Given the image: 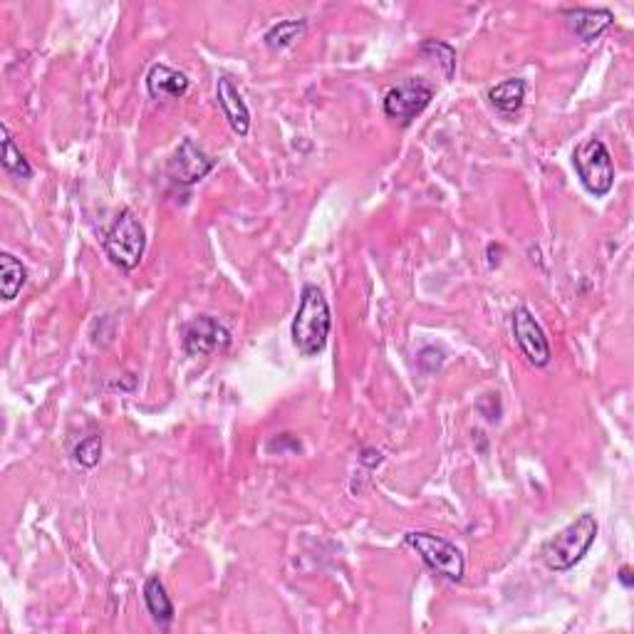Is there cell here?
<instances>
[{
  "mask_svg": "<svg viewBox=\"0 0 634 634\" xmlns=\"http://www.w3.org/2000/svg\"><path fill=\"white\" fill-rule=\"evenodd\" d=\"M330 327L332 315L327 298L322 295L320 288H315V285H305L303 295H300L298 313H295L293 327H290L295 347H298L305 357L320 355L327 345V337H330Z\"/></svg>",
  "mask_w": 634,
  "mask_h": 634,
  "instance_id": "1",
  "label": "cell"
},
{
  "mask_svg": "<svg viewBox=\"0 0 634 634\" xmlns=\"http://www.w3.org/2000/svg\"><path fill=\"white\" fill-rule=\"evenodd\" d=\"M597 538V521L590 513H582L580 518H575L568 528L560 530L558 535L548 540L540 550V558H543L545 568L550 570H563L575 568L582 558H585L587 550L592 548Z\"/></svg>",
  "mask_w": 634,
  "mask_h": 634,
  "instance_id": "2",
  "label": "cell"
},
{
  "mask_svg": "<svg viewBox=\"0 0 634 634\" xmlns=\"http://www.w3.org/2000/svg\"><path fill=\"white\" fill-rule=\"evenodd\" d=\"M144 602H147V610L161 627H169V622L174 620V602L166 595V587L161 585L159 578H149L144 585Z\"/></svg>",
  "mask_w": 634,
  "mask_h": 634,
  "instance_id": "14",
  "label": "cell"
},
{
  "mask_svg": "<svg viewBox=\"0 0 634 634\" xmlns=\"http://www.w3.org/2000/svg\"><path fill=\"white\" fill-rule=\"evenodd\" d=\"M216 95H218V105H221L223 114H226L233 132H236L238 137H246L248 129H251V112H248L246 102H243L241 92H238V87L233 85L231 77L228 75L218 77Z\"/></svg>",
  "mask_w": 634,
  "mask_h": 634,
  "instance_id": "10",
  "label": "cell"
},
{
  "mask_svg": "<svg viewBox=\"0 0 634 634\" xmlns=\"http://www.w3.org/2000/svg\"><path fill=\"white\" fill-rule=\"evenodd\" d=\"M144 248H147V233H144L142 221L134 216V211L124 209L114 218L112 228L105 236V251L109 261L117 263L124 270H132L142 261Z\"/></svg>",
  "mask_w": 634,
  "mask_h": 634,
  "instance_id": "4",
  "label": "cell"
},
{
  "mask_svg": "<svg viewBox=\"0 0 634 634\" xmlns=\"http://www.w3.org/2000/svg\"><path fill=\"white\" fill-rule=\"evenodd\" d=\"M305 28H308L305 20H280V23H275L273 28L265 33V45H268L270 50L288 48V45H293L295 40L305 33Z\"/></svg>",
  "mask_w": 634,
  "mask_h": 634,
  "instance_id": "16",
  "label": "cell"
},
{
  "mask_svg": "<svg viewBox=\"0 0 634 634\" xmlns=\"http://www.w3.org/2000/svg\"><path fill=\"white\" fill-rule=\"evenodd\" d=\"M513 337H516L518 347H521L523 355L528 357V362H533L535 367L548 365V337H545L543 327H540V322L535 320L528 308H516V313H513Z\"/></svg>",
  "mask_w": 634,
  "mask_h": 634,
  "instance_id": "9",
  "label": "cell"
},
{
  "mask_svg": "<svg viewBox=\"0 0 634 634\" xmlns=\"http://www.w3.org/2000/svg\"><path fill=\"white\" fill-rule=\"evenodd\" d=\"M25 280H28L25 265L10 253H3L0 256V293H3V300H13L25 285Z\"/></svg>",
  "mask_w": 634,
  "mask_h": 634,
  "instance_id": "15",
  "label": "cell"
},
{
  "mask_svg": "<svg viewBox=\"0 0 634 634\" xmlns=\"http://www.w3.org/2000/svg\"><path fill=\"white\" fill-rule=\"evenodd\" d=\"M189 77L169 65H154L147 75V90L154 100H179L189 92Z\"/></svg>",
  "mask_w": 634,
  "mask_h": 634,
  "instance_id": "12",
  "label": "cell"
},
{
  "mask_svg": "<svg viewBox=\"0 0 634 634\" xmlns=\"http://www.w3.org/2000/svg\"><path fill=\"white\" fill-rule=\"evenodd\" d=\"M565 20H568L575 38L582 40V43H592L615 23V15L607 8H573L565 10Z\"/></svg>",
  "mask_w": 634,
  "mask_h": 634,
  "instance_id": "11",
  "label": "cell"
},
{
  "mask_svg": "<svg viewBox=\"0 0 634 634\" xmlns=\"http://www.w3.org/2000/svg\"><path fill=\"white\" fill-rule=\"evenodd\" d=\"M409 548H414L419 553V558L424 560L426 568L434 570L441 578L459 582L466 573V560L464 553L456 548L451 540L441 538V535L426 533V530H412V533L404 535Z\"/></svg>",
  "mask_w": 634,
  "mask_h": 634,
  "instance_id": "3",
  "label": "cell"
},
{
  "mask_svg": "<svg viewBox=\"0 0 634 634\" xmlns=\"http://www.w3.org/2000/svg\"><path fill=\"white\" fill-rule=\"evenodd\" d=\"M360 461L367 466V469H374V466L382 464V454H379L377 449H365V451H362Z\"/></svg>",
  "mask_w": 634,
  "mask_h": 634,
  "instance_id": "20",
  "label": "cell"
},
{
  "mask_svg": "<svg viewBox=\"0 0 634 634\" xmlns=\"http://www.w3.org/2000/svg\"><path fill=\"white\" fill-rule=\"evenodd\" d=\"M488 100L491 105L503 114H516L518 109L523 107V100H526V82L521 77H511V80L498 82L496 87L488 90Z\"/></svg>",
  "mask_w": 634,
  "mask_h": 634,
  "instance_id": "13",
  "label": "cell"
},
{
  "mask_svg": "<svg viewBox=\"0 0 634 634\" xmlns=\"http://www.w3.org/2000/svg\"><path fill=\"white\" fill-rule=\"evenodd\" d=\"M213 169V159L204 152L201 147H196L191 139H184V142L176 147L174 157L166 164V174L174 184L179 186H194L204 179L206 174Z\"/></svg>",
  "mask_w": 634,
  "mask_h": 634,
  "instance_id": "8",
  "label": "cell"
},
{
  "mask_svg": "<svg viewBox=\"0 0 634 634\" xmlns=\"http://www.w3.org/2000/svg\"><path fill=\"white\" fill-rule=\"evenodd\" d=\"M573 164L578 171L582 186L592 196H607L615 184V164H612L610 152L600 139H585L573 152Z\"/></svg>",
  "mask_w": 634,
  "mask_h": 634,
  "instance_id": "5",
  "label": "cell"
},
{
  "mask_svg": "<svg viewBox=\"0 0 634 634\" xmlns=\"http://www.w3.org/2000/svg\"><path fill=\"white\" fill-rule=\"evenodd\" d=\"M419 53L434 57V60L439 62L441 67H444L446 80H451V77H454L456 53H454V48H451V45L439 43V40H426V43H422V48H419Z\"/></svg>",
  "mask_w": 634,
  "mask_h": 634,
  "instance_id": "19",
  "label": "cell"
},
{
  "mask_svg": "<svg viewBox=\"0 0 634 634\" xmlns=\"http://www.w3.org/2000/svg\"><path fill=\"white\" fill-rule=\"evenodd\" d=\"M3 166L8 174L18 176V179H30L33 176V166L28 164V159L20 154V149L15 147L13 137H10L8 127L3 124Z\"/></svg>",
  "mask_w": 634,
  "mask_h": 634,
  "instance_id": "17",
  "label": "cell"
},
{
  "mask_svg": "<svg viewBox=\"0 0 634 634\" xmlns=\"http://www.w3.org/2000/svg\"><path fill=\"white\" fill-rule=\"evenodd\" d=\"M181 342H184L186 355L191 357H206L213 355V352H221L223 347H228L231 342V332L211 315H199L191 322L184 325V335H181Z\"/></svg>",
  "mask_w": 634,
  "mask_h": 634,
  "instance_id": "7",
  "label": "cell"
},
{
  "mask_svg": "<svg viewBox=\"0 0 634 634\" xmlns=\"http://www.w3.org/2000/svg\"><path fill=\"white\" fill-rule=\"evenodd\" d=\"M617 578H620L622 587H627V590H630V587L634 585V580H632V568H627V565L620 570V575H617Z\"/></svg>",
  "mask_w": 634,
  "mask_h": 634,
  "instance_id": "21",
  "label": "cell"
},
{
  "mask_svg": "<svg viewBox=\"0 0 634 634\" xmlns=\"http://www.w3.org/2000/svg\"><path fill=\"white\" fill-rule=\"evenodd\" d=\"M431 97H434V87L429 82L409 77L384 95V114L407 127L412 119H417V114H422L429 107Z\"/></svg>",
  "mask_w": 634,
  "mask_h": 634,
  "instance_id": "6",
  "label": "cell"
},
{
  "mask_svg": "<svg viewBox=\"0 0 634 634\" xmlns=\"http://www.w3.org/2000/svg\"><path fill=\"white\" fill-rule=\"evenodd\" d=\"M72 459H75V464H80L82 469H95L102 459V436H85V439L75 446V451H72Z\"/></svg>",
  "mask_w": 634,
  "mask_h": 634,
  "instance_id": "18",
  "label": "cell"
}]
</instances>
